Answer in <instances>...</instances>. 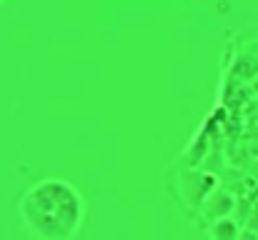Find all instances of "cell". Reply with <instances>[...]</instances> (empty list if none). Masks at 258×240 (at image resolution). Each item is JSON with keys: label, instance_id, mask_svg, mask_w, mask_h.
Masks as SVG:
<instances>
[{"label": "cell", "instance_id": "1", "mask_svg": "<svg viewBox=\"0 0 258 240\" xmlns=\"http://www.w3.org/2000/svg\"><path fill=\"white\" fill-rule=\"evenodd\" d=\"M25 228L40 240H73L86 218V198L63 178H43L18 203Z\"/></svg>", "mask_w": 258, "mask_h": 240}]
</instances>
